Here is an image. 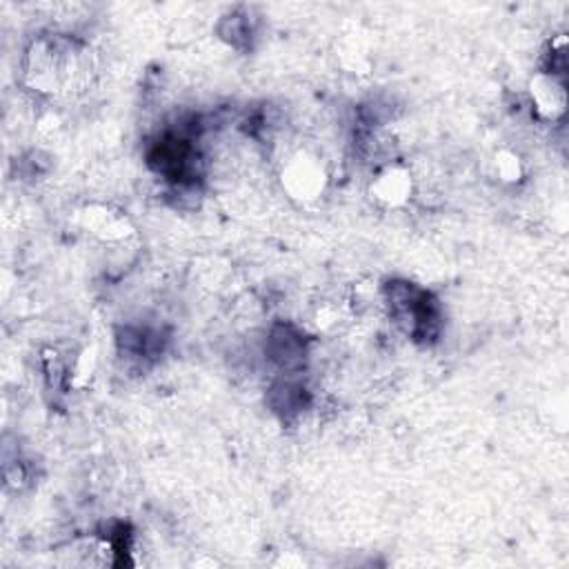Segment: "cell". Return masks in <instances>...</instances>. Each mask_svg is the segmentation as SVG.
<instances>
[{"instance_id":"3","label":"cell","mask_w":569,"mask_h":569,"mask_svg":"<svg viewBox=\"0 0 569 569\" xmlns=\"http://www.w3.org/2000/svg\"><path fill=\"white\" fill-rule=\"evenodd\" d=\"M376 193H378V198L389 200V202L402 200L407 196V176L389 169L387 173L380 176V180L376 184Z\"/></svg>"},{"instance_id":"2","label":"cell","mask_w":569,"mask_h":569,"mask_svg":"<svg viewBox=\"0 0 569 569\" xmlns=\"http://www.w3.org/2000/svg\"><path fill=\"white\" fill-rule=\"evenodd\" d=\"M387 302L393 320L416 342H431L440 329V311L433 296L411 282H389Z\"/></svg>"},{"instance_id":"1","label":"cell","mask_w":569,"mask_h":569,"mask_svg":"<svg viewBox=\"0 0 569 569\" xmlns=\"http://www.w3.org/2000/svg\"><path fill=\"white\" fill-rule=\"evenodd\" d=\"M82 49L73 40L44 38L33 42L29 51L27 76L33 80L38 91H69L80 78Z\"/></svg>"}]
</instances>
